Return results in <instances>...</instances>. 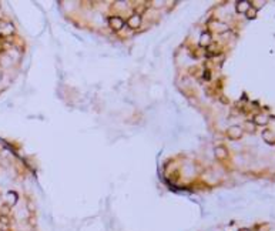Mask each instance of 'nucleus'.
Masks as SVG:
<instances>
[{"instance_id":"obj_1","label":"nucleus","mask_w":275,"mask_h":231,"mask_svg":"<svg viewBox=\"0 0 275 231\" xmlns=\"http://www.w3.org/2000/svg\"><path fill=\"white\" fill-rule=\"evenodd\" d=\"M108 23H110L111 29H114V30H120V29H123V26H124L123 19H121V17H117V16L110 17V19H108Z\"/></svg>"},{"instance_id":"obj_2","label":"nucleus","mask_w":275,"mask_h":231,"mask_svg":"<svg viewBox=\"0 0 275 231\" xmlns=\"http://www.w3.org/2000/svg\"><path fill=\"white\" fill-rule=\"evenodd\" d=\"M140 16L138 14H133V16L128 19V27H131V29H137V27H140Z\"/></svg>"},{"instance_id":"obj_3","label":"nucleus","mask_w":275,"mask_h":231,"mask_svg":"<svg viewBox=\"0 0 275 231\" xmlns=\"http://www.w3.org/2000/svg\"><path fill=\"white\" fill-rule=\"evenodd\" d=\"M210 39H211L210 33H202L201 39H200V44H201V46H208V44H210Z\"/></svg>"},{"instance_id":"obj_4","label":"nucleus","mask_w":275,"mask_h":231,"mask_svg":"<svg viewBox=\"0 0 275 231\" xmlns=\"http://www.w3.org/2000/svg\"><path fill=\"white\" fill-rule=\"evenodd\" d=\"M16 197L17 195L14 194V193H9V194H7V198H9V203H10V204H14V203H16Z\"/></svg>"},{"instance_id":"obj_5","label":"nucleus","mask_w":275,"mask_h":231,"mask_svg":"<svg viewBox=\"0 0 275 231\" xmlns=\"http://www.w3.org/2000/svg\"><path fill=\"white\" fill-rule=\"evenodd\" d=\"M247 4H248V3H245V2H244V3H238V6H237V9H238V12L245 10V9L248 7V6H247Z\"/></svg>"},{"instance_id":"obj_6","label":"nucleus","mask_w":275,"mask_h":231,"mask_svg":"<svg viewBox=\"0 0 275 231\" xmlns=\"http://www.w3.org/2000/svg\"><path fill=\"white\" fill-rule=\"evenodd\" d=\"M0 77H2V74H0Z\"/></svg>"}]
</instances>
